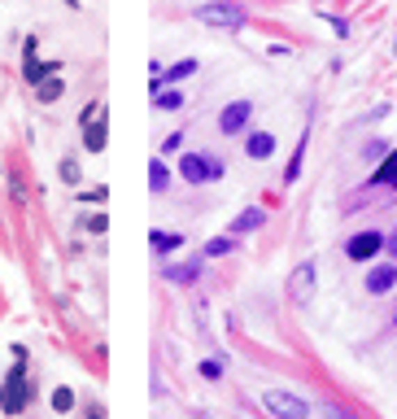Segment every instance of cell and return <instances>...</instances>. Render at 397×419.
Segmentation results:
<instances>
[{
  "instance_id": "17",
  "label": "cell",
  "mask_w": 397,
  "mask_h": 419,
  "mask_svg": "<svg viewBox=\"0 0 397 419\" xmlns=\"http://www.w3.org/2000/svg\"><path fill=\"white\" fill-rule=\"evenodd\" d=\"M397 180V153H389L384 162L375 166V175H371V184H393Z\"/></svg>"
},
{
  "instance_id": "28",
  "label": "cell",
  "mask_w": 397,
  "mask_h": 419,
  "mask_svg": "<svg viewBox=\"0 0 397 419\" xmlns=\"http://www.w3.org/2000/svg\"><path fill=\"white\" fill-rule=\"evenodd\" d=\"M384 249H389V253H393V258H397V232H393V236H389V240H384Z\"/></svg>"
},
{
  "instance_id": "12",
  "label": "cell",
  "mask_w": 397,
  "mask_h": 419,
  "mask_svg": "<svg viewBox=\"0 0 397 419\" xmlns=\"http://www.w3.org/2000/svg\"><path fill=\"white\" fill-rule=\"evenodd\" d=\"M262 223H267V214H262V209H244V214H236V223H231V236H244V232H258Z\"/></svg>"
},
{
  "instance_id": "7",
  "label": "cell",
  "mask_w": 397,
  "mask_h": 419,
  "mask_svg": "<svg viewBox=\"0 0 397 419\" xmlns=\"http://www.w3.org/2000/svg\"><path fill=\"white\" fill-rule=\"evenodd\" d=\"M249 118H254V101H231L219 114V132L223 136H240L244 127H249Z\"/></svg>"
},
{
  "instance_id": "15",
  "label": "cell",
  "mask_w": 397,
  "mask_h": 419,
  "mask_svg": "<svg viewBox=\"0 0 397 419\" xmlns=\"http://www.w3.org/2000/svg\"><path fill=\"white\" fill-rule=\"evenodd\" d=\"M196 276H201V262H179L166 271V280H175V284H192Z\"/></svg>"
},
{
  "instance_id": "23",
  "label": "cell",
  "mask_w": 397,
  "mask_h": 419,
  "mask_svg": "<svg viewBox=\"0 0 397 419\" xmlns=\"http://www.w3.org/2000/svg\"><path fill=\"white\" fill-rule=\"evenodd\" d=\"M201 376H205V380H223V363H219V358H205V363H201Z\"/></svg>"
},
{
  "instance_id": "21",
  "label": "cell",
  "mask_w": 397,
  "mask_h": 419,
  "mask_svg": "<svg viewBox=\"0 0 397 419\" xmlns=\"http://www.w3.org/2000/svg\"><path fill=\"white\" fill-rule=\"evenodd\" d=\"M57 96H61V79H44L40 84V105H53Z\"/></svg>"
},
{
  "instance_id": "9",
  "label": "cell",
  "mask_w": 397,
  "mask_h": 419,
  "mask_svg": "<svg viewBox=\"0 0 397 419\" xmlns=\"http://www.w3.org/2000/svg\"><path fill=\"white\" fill-rule=\"evenodd\" d=\"M53 70H61L57 61H36V35H31V40H26V70H22V79L40 88V84H44V79L53 74Z\"/></svg>"
},
{
  "instance_id": "27",
  "label": "cell",
  "mask_w": 397,
  "mask_h": 419,
  "mask_svg": "<svg viewBox=\"0 0 397 419\" xmlns=\"http://www.w3.org/2000/svg\"><path fill=\"white\" fill-rule=\"evenodd\" d=\"M327 22H332V31H336L341 40H350V22H345V18H327Z\"/></svg>"
},
{
  "instance_id": "11",
  "label": "cell",
  "mask_w": 397,
  "mask_h": 419,
  "mask_svg": "<svg viewBox=\"0 0 397 419\" xmlns=\"http://www.w3.org/2000/svg\"><path fill=\"white\" fill-rule=\"evenodd\" d=\"M244 153H249L254 162H267V157L275 153V136L271 132H249L244 136Z\"/></svg>"
},
{
  "instance_id": "25",
  "label": "cell",
  "mask_w": 397,
  "mask_h": 419,
  "mask_svg": "<svg viewBox=\"0 0 397 419\" xmlns=\"http://www.w3.org/2000/svg\"><path fill=\"white\" fill-rule=\"evenodd\" d=\"M105 228H109V214H92V219H88V232H92V236H101Z\"/></svg>"
},
{
  "instance_id": "26",
  "label": "cell",
  "mask_w": 397,
  "mask_h": 419,
  "mask_svg": "<svg viewBox=\"0 0 397 419\" xmlns=\"http://www.w3.org/2000/svg\"><path fill=\"white\" fill-rule=\"evenodd\" d=\"M179 144H184V136H179V132H171L166 140H162V153H175V149H179Z\"/></svg>"
},
{
  "instance_id": "8",
  "label": "cell",
  "mask_w": 397,
  "mask_h": 419,
  "mask_svg": "<svg viewBox=\"0 0 397 419\" xmlns=\"http://www.w3.org/2000/svg\"><path fill=\"white\" fill-rule=\"evenodd\" d=\"M362 288H367L371 297H384V293H393V288H397V267H393V262H380V267H371V271H367V280H362Z\"/></svg>"
},
{
  "instance_id": "13",
  "label": "cell",
  "mask_w": 397,
  "mask_h": 419,
  "mask_svg": "<svg viewBox=\"0 0 397 419\" xmlns=\"http://www.w3.org/2000/svg\"><path fill=\"white\" fill-rule=\"evenodd\" d=\"M306 140H310V136H302V140H297V149H293V157H288V171H284V184H297V180H302V162H306Z\"/></svg>"
},
{
  "instance_id": "2",
  "label": "cell",
  "mask_w": 397,
  "mask_h": 419,
  "mask_svg": "<svg viewBox=\"0 0 397 419\" xmlns=\"http://www.w3.org/2000/svg\"><path fill=\"white\" fill-rule=\"evenodd\" d=\"M196 18H201L205 26L240 31V26H244V9L236 5V0H210V5H201V9H196Z\"/></svg>"
},
{
  "instance_id": "10",
  "label": "cell",
  "mask_w": 397,
  "mask_h": 419,
  "mask_svg": "<svg viewBox=\"0 0 397 419\" xmlns=\"http://www.w3.org/2000/svg\"><path fill=\"white\" fill-rule=\"evenodd\" d=\"M196 74V57H184V61H175L171 70H162L153 74V92H166V84H184V79Z\"/></svg>"
},
{
  "instance_id": "32",
  "label": "cell",
  "mask_w": 397,
  "mask_h": 419,
  "mask_svg": "<svg viewBox=\"0 0 397 419\" xmlns=\"http://www.w3.org/2000/svg\"><path fill=\"white\" fill-rule=\"evenodd\" d=\"M393 188H397V180H393Z\"/></svg>"
},
{
  "instance_id": "4",
  "label": "cell",
  "mask_w": 397,
  "mask_h": 419,
  "mask_svg": "<svg viewBox=\"0 0 397 419\" xmlns=\"http://www.w3.org/2000/svg\"><path fill=\"white\" fill-rule=\"evenodd\" d=\"M262 406H267L275 419H310V406H306V397H297V393H284V389H271V393H262Z\"/></svg>"
},
{
  "instance_id": "14",
  "label": "cell",
  "mask_w": 397,
  "mask_h": 419,
  "mask_svg": "<svg viewBox=\"0 0 397 419\" xmlns=\"http://www.w3.org/2000/svg\"><path fill=\"white\" fill-rule=\"evenodd\" d=\"M148 245H153L157 253H175L179 245H184V236H179V232H153V236H148Z\"/></svg>"
},
{
  "instance_id": "24",
  "label": "cell",
  "mask_w": 397,
  "mask_h": 419,
  "mask_svg": "<svg viewBox=\"0 0 397 419\" xmlns=\"http://www.w3.org/2000/svg\"><path fill=\"white\" fill-rule=\"evenodd\" d=\"M61 180L65 184H79V162H75V157H65V162H61Z\"/></svg>"
},
{
  "instance_id": "16",
  "label": "cell",
  "mask_w": 397,
  "mask_h": 419,
  "mask_svg": "<svg viewBox=\"0 0 397 419\" xmlns=\"http://www.w3.org/2000/svg\"><path fill=\"white\" fill-rule=\"evenodd\" d=\"M166 184H171V171L162 166V157H153V166H148V188H153V192H166Z\"/></svg>"
},
{
  "instance_id": "19",
  "label": "cell",
  "mask_w": 397,
  "mask_h": 419,
  "mask_svg": "<svg viewBox=\"0 0 397 419\" xmlns=\"http://www.w3.org/2000/svg\"><path fill=\"white\" fill-rule=\"evenodd\" d=\"M231 249H236V240H231V236H214L210 245H205V258H223V253H231Z\"/></svg>"
},
{
  "instance_id": "30",
  "label": "cell",
  "mask_w": 397,
  "mask_h": 419,
  "mask_svg": "<svg viewBox=\"0 0 397 419\" xmlns=\"http://www.w3.org/2000/svg\"><path fill=\"white\" fill-rule=\"evenodd\" d=\"M393 57H397V44H393Z\"/></svg>"
},
{
  "instance_id": "5",
  "label": "cell",
  "mask_w": 397,
  "mask_h": 419,
  "mask_svg": "<svg viewBox=\"0 0 397 419\" xmlns=\"http://www.w3.org/2000/svg\"><path fill=\"white\" fill-rule=\"evenodd\" d=\"M314 280H319V262H314V258H306V262L288 276V297H293L297 306H310V297H314Z\"/></svg>"
},
{
  "instance_id": "20",
  "label": "cell",
  "mask_w": 397,
  "mask_h": 419,
  "mask_svg": "<svg viewBox=\"0 0 397 419\" xmlns=\"http://www.w3.org/2000/svg\"><path fill=\"white\" fill-rule=\"evenodd\" d=\"M157 109H166V114H175V109H184V96L179 92H157V101H153Z\"/></svg>"
},
{
  "instance_id": "29",
  "label": "cell",
  "mask_w": 397,
  "mask_h": 419,
  "mask_svg": "<svg viewBox=\"0 0 397 419\" xmlns=\"http://www.w3.org/2000/svg\"><path fill=\"white\" fill-rule=\"evenodd\" d=\"M65 5H70V9H79V0H65Z\"/></svg>"
},
{
  "instance_id": "22",
  "label": "cell",
  "mask_w": 397,
  "mask_h": 419,
  "mask_svg": "<svg viewBox=\"0 0 397 419\" xmlns=\"http://www.w3.org/2000/svg\"><path fill=\"white\" fill-rule=\"evenodd\" d=\"M362 157H367V162H375V157H389V144H384V140H371L367 149H362Z\"/></svg>"
},
{
  "instance_id": "6",
  "label": "cell",
  "mask_w": 397,
  "mask_h": 419,
  "mask_svg": "<svg viewBox=\"0 0 397 419\" xmlns=\"http://www.w3.org/2000/svg\"><path fill=\"white\" fill-rule=\"evenodd\" d=\"M380 249H384V232H354L345 240V258L350 262H371Z\"/></svg>"
},
{
  "instance_id": "3",
  "label": "cell",
  "mask_w": 397,
  "mask_h": 419,
  "mask_svg": "<svg viewBox=\"0 0 397 419\" xmlns=\"http://www.w3.org/2000/svg\"><path fill=\"white\" fill-rule=\"evenodd\" d=\"M22 363H26V358H18V363H13V372L5 376V393H0V406H5V415H22V406H26L31 384H26Z\"/></svg>"
},
{
  "instance_id": "31",
  "label": "cell",
  "mask_w": 397,
  "mask_h": 419,
  "mask_svg": "<svg viewBox=\"0 0 397 419\" xmlns=\"http://www.w3.org/2000/svg\"><path fill=\"white\" fill-rule=\"evenodd\" d=\"M393 324H397V315H393Z\"/></svg>"
},
{
  "instance_id": "18",
  "label": "cell",
  "mask_w": 397,
  "mask_h": 419,
  "mask_svg": "<svg viewBox=\"0 0 397 419\" xmlns=\"http://www.w3.org/2000/svg\"><path fill=\"white\" fill-rule=\"evenodd\" d=\"M53 411L57 415H70L75 411V389H53Z\"/></svg>"
},
{
  "instance_id": "1",
  "label": "cell",
  "mask_w": 397,
  "mask_h": 419,
  "mask_svg": "<svg viewBox=\"0 0 397 419\" xmlns=\"http://www.w3.org/2000/svg\"><path fill=\"white\" fill-rule=\"evenodd\" d=\"M179 175L188 184H210V180H223V162L214 153H184L179 157Z\"/></svg>"
}]
</instances>
